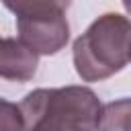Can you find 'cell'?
Masks as SVG:
<instances>
[{
    "label": "cell",
    "instance_id": "8992f818",
    "mask_svg": "<svg viewBox=\"0 0 131 131\" xmlns=\"http://www.w3.org/2000/svg\"><path fill=\"white\" fill-rule=\"evenodd\" d=\"M2 129H8V131L25 129L20 106L10 100H4V98H0V131Z\"/></svg>",
    "mask_w": 131,
    "mask_h": 131
},
{
    "label": "cell",
    "instance_id": "5b68a950",
    "mask_svg": "<svg viewBox=\"0 0 131 131\" xmlns=\"http://www.w3.org/2000/svg\"><path fill=\"white\" fill-rule=\"evenodd\" d=\"M2 4L14 16H31L47 12H66L72 0H2Z\"/></svg>",
    "mask_w": 131,
    "mask_h": 131
},
{
    "label": "cell",
    "instance_id": "6da1fadb",
    "mask_svg": "<svg viewBox=\"0 0 131 131\" xmlns=\"http://www.w3.org/2000/svg\"><path fill=\"white\" fill-rule=\"evenodd\" d=\"M131 25L125 14L106 12L98 16L72 47L76 74L84 82H100L129 66Z\"/></svg>",
    "mask_w": 131,
    "mask_h": 131
},
{
    "label": "cell",
    "instance_id": "3957f363",
    "mask_svg": "<svg viewBox=\"0 0 131 131\" xmlns=\"http://www.w3.org/2000/svg\"><path fill=\"white\" fill-rule=\"evenodd\" d=\"M18 41L37 55H55L70 41V23L66 12H47L16 16Z\"/></svg>",
    "mask_w": 131,
    "mask_h": 131
},
{
    "label": "cell",
    "instance_id": "277c9868",
    "mask_svg": "<svg viewBox=\"0 0 131 131\" xmlns=\"http://www.w3.org/2000/svg\"><path fill=\"white\" fill-rule=\"evenodd\" d=\"M39 55L12 37H0V78L10 82H29L37 74Z\"/></svg>",
    "mask_w": 131,
    "mask_h": 131
},
{
    "label": "cell",
    "instance_id": "7a4b0ae2",
    "mask_svg": "<svg viewBox=\"0 0 131 131\" xmlns=\"http://www.w3.org/2000/svg\"><path fill=\"white\" fill-rule=\"evenodd\" d=\"M25 129H98L100 100L88 86L37 88L18 104Z\"/></svg>",
    "mask_w": 131,
    "mask_h": 131
}]
</instances>
